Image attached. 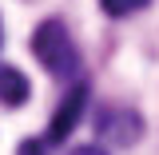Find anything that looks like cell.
Here are the masks:
<instances>
[{"instance_id":"1","label":"cell","mask_w":159,"mask_h":155,"mask_svg":"<svg viewBox=\"0 0 159 155\" xmlns=\"http://www.w3.org/2000/svg\"><path fill=\"white\" fill-rule=\"evenodd\" d=\"M32 52H36V60L52 76H60V80H72L80 72V48H76V40H72V32L64 28V20H44V24H36V32H32Z\"/></svg>"},{"instance_id":"2","label":"cell","mask_w":159,"mask_h":155,"mask_svg":"<svg viewBox=\"0 0 159 155\" xmlns=\"http://www.w3.org/2000/svg\"><path fill=\"white\" fill-rule=\"evenodd\" d=\"M96 135L116 143V147H131L143 135V116L135 107H103L96 116Z\"/></svg>"},{"instance_id":"3","label":"cell","mask_w":159,"mask_h":155,"mask_svg":"<svg viewBox=\"0 0 159 155\" xmlns=\"http://www.w3.org/2000/svg\"><path fill=\"white\" fill-rule=\"evenodd\" d=\"M84 103H88V88L80 84V88H72L68 96L60 99L56 116H52V123H48V143H64V139L76 131L80 116H84Z\"/></svg>"},{"instance_id":"4","label":"cell","mask_w":159,"mask_h":155,"mask_svg":"<svg viewBox=\"0 0 159 155\" xmlns=\"http://www.w3.org/2000/svg\"><path fill=\"white\" fill-rule=\"evenodd\" d=\"M28 96H32L28 76L20 68H12V64H0V103L4 107H20V103H28Z\"/></svg>"},{"instance_id":"5","label":"cell","mask_w":159,"mask_h":155,"mask_svg":"<svg viewBox=\"0 0 159 155\" xmlns=\"http://www.w3.org/2000/svg\"><path fill=\"white\" fill-rule=\"evenodd\" d=\"M143 4H147V0H99V8H103L107 16H131Z\"/></svg>"},{"instance_id":"6","label":"cell","mask_w":159,"mask_h":155,"mask_svg":"<svg viewBox=\"0 0 159 155\" xmlns=\"http://www.w3.org/2000/svg\"><path fill=\"white\" fill-rule=\"evenodd\" d=\"M20 155H44V143H40V139H28V143L20 147Z\"/></svg>"},{"instance_id":"7","label":"cell","mask_w":159,"mask_h":155,"mask_svg":"<svg viewBox=\"0 0 159 155\" xmlns=\"http://www.w3.org/2000/svg\"><path fill=\"white\" fill-rule=\"evenodd\" d=\"M72 155H107V151H103V147H92V143H88V147H76Z\"/></svg>"},{"instance_id":"8","label":"cell","mask_w":159,"mask_h":155,"mask_svg":"<svg viewBox=\"0 0 159 155\" xmlns=\"http://www.w3.org/2000/svg\"><path fill=\"white\" fill-rule=\"evenodd\" d=\"M0 44H4V24H0Z\"/></svg>"}]
</instances>
